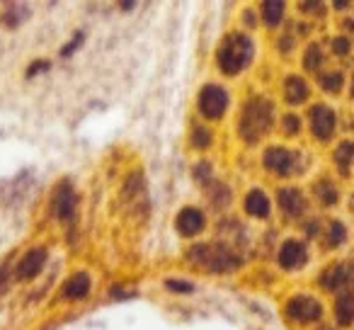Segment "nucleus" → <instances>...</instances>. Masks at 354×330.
Listing matches in <instances>:
<instances>
[{"label": "nucleus", "mask_w": 354, "mask_h": 330, "mask_svg": "<svg viewBox=\"0 0 354 330\" xmlns=\"http://www.w3.org/2000/svg\"><path fill=\"white\" fill-rule=\"evenodd\" d=\"M252 56V42L248 35H231L223 39L218 49V66L226 75L241 73Z\"/></svg>", "instance_id": "nucleus-1"}, {"label": "nucleus", "mask_w": 354, "mask_h": 330, "mask_svg": "<svg viewBox=\"0 0 354 330\" xmlns=\"http://www.w3.org/2000/svg\"><path fill=\"white\" fill-rule=\"evenodd\" d=\"M272 124V107L270 102H265V100H250L245 107V112H243V119H241V134L245 141L255 143L257 138L262 136V134L270 129Z\"/></svg>", "instance_id": "nucleus-2"}, {"label": "nucleus", "mask_w": 354, "mask_h": 330, "mask_svg": "<svg viewBox=\"0 0 354 330\" xmlns=\"http://www.w3.org/2000/svg\"><path fill=\"white\" fill-rule=\"evenodd\" d=\"M189 260H192L197 267H204V270H212V272H226V270H233V267L241 265V260L221 246L192 248V250H189Z\"/></svg>", "instance_id": "nucleus-3"}, {"label": "nucleus", "mask_w": 354, "mask_h": 330, "mask_svg": "<svg viewBox=\"0 0 354 330\" xmlns=\"http://www.w3.org/2000/svg\"><path fill=\"white\" fill-rule=\"evenodd\" d=\"M228 107V95L223 88L218 85H207L199 95V109H202L204 117L209 119H218Z\"/></svg>", "instance_id": "nucleus-4"}, {"label": "nucleus", "mask_w": 354, "mask_h": 330, "mask_svg": "<svg viewBox=\"0 0 354 330\" xmlns=\"http://www.w3.org/2000/svg\"><path fill=\"white\" fill-rule=\"evenodd\" d=\"M310 131H313V136L320 138V141H328L335 134L333 109L325 107V104H315V107L310 109Z\"/></svg>", "instance_id": "nucleus-5"}, {"label": "nucleus", "mask_w": 354, "mask_h": 330, "mask_svg": "<svg viewBox=\"0 0 354 330\" xmlns=\"http://www.w3.org/2000/svg\"><path fill=\"white\" fill-rule=\"evenodd\" d=\"M265 165H267V170H272V173H277V175H289V173H294L296 156L281 146H272L265 151Z\"/></svg>", "instance_id": "nucleus-6"}, {"label": "nucleus", "mask_w": 354, "mask_h": 330, "mask_svg": "<svg viewBox=\"0 0 354 330\" xmlns=\"http://www.w3.org/2000/svg\"><path fill=\"white\" fill-rule=\"evenodd\" d=\"M286 315H289L291 320H304V323H308V320L320 318V304L308 299V296H296V299H291L289 306H286Z\"/></svg>", "instance_id": "nucleus-7"}, {"label": "nucleus", "mask_w": 354, "mask_h": 330, "mask_svg": "<svg viewBox=\"0 0 354 330\" xmlns=\"http://www.w3.org/2000/svg\"><path fill=\"white\" fill-rule=\"evenodd\" d=\"M75 202H78V197H75L71 183H61L59 190H56V194H54L56 217H59L61 221H68V219L75 214Z\"/></svg>", "instance_id": "nucleus-8"}, {"label": "nucleus", "mask_w": 354, "mask_h": 330, "mask_svg": "<svg viewBox=\"0 0 354 330\" xmlns=\"http://www.w3.org/2000/svg\"><path fill=\"white\" fill-rule=\"evenodd\" d=\"M44 262H46V250L44 248H35V250H30L20 260V265H17V277H20V279H35V277L44 270Z\"/></svg>", "instance_id": "nucleus-9"}, {"label": "nucleus", "mask_w": 354, "mask_h": 330, "mask_svg": "<svg viewBox=\"0 0 354 330\" xmlns=\"http://www.w3.org/2000/svg\"><path fill=\"white\" fill-rule=\"evenodd\" d=\"M177 231H180V236H197L199 231L204 228V214L199 212V209H183V212L177 214V221H175Z\"/></svg>", "instance_id": "nucleus-10"}, {"label": "nucleus", "mask_w": 354, "mask_h": 330, "mask_svg": "<svg viewBox=\"0 0 354 330\" xmlns=\"http://www.w3.org/2000/svg\"><path fill=\"white\" fill-rule=\"evenodd\" d=\"M306 262V248L304 243H296V241H286L279 250V265L284 270H296Z\"/></svg>", "instance_id": "nucleus-11"}, {"label": "nucleus", "mask_w": 354, "mask_h": 330, "mask_svg": "<svg viewBox=\"0 0 354 330\" xmlns=\"http://www.w3.org/2000/svg\"><path fill=\"white\" fill-rule=\"evenodd\" d=\"M349 282V265H333L328 267V270L320 275V284L325 286V289H339L342 284H347Z\"/></svg>", "instance_id": "nucleus-12"}, {"label": "nucleus", "mask_w": 354, "mask_h": 330, "mask_svg": "<svg viewBox=\"0 0 354 330\" xmlns=\"http://www.w3.org/2000/svg\"><path fill=\"white\" fill-rule=\"evenodd\" d=\"M279 204L286 214L291 217H299L304 212V197L296 187H286V190H279Z\"/></svg>", "instance_id": "nucleus-13"}, {"label": "nucleus", "mask_w": 354, "mask_h": 330, "mask_svg": "<svg viewBox=\"0 0 354 330\" xmlns=\"http://www.w3.org/2000/svg\"><path fill=\"white\" fill-rule=\"evenodd\" d=\"M90 291V277L85 275V272H78V275H73L68 282H66L64 286V296L66 299H83V296H88Z\"/></svg>", "instance_id": "nucleus-14"}, {"label": "nucleus", "mask_w": 354, "mask_h": 330, "mask_svg": "<svg viewBox=\"0 0 354 330\" xmlns=\"http://www.w3.org/2000/svg\"><path fill=\"white\" fill-rule=\"evenodd\" d=\"M245 212L250 214V217L265 219L267 214H270V199L265 197V192L252 190V192L245 197Z\"/></svg>", "instance_id": "nucleus-15"}, {"label": "nucleus", "mask_w": 354, "mask_h": 330, "mask_svg": "<svg viewBox=\"0 0 354 330\" xmlns=\"http://www.w3.org/2000/svg\"><path fill=\"white\" fill-rule=\"evenodd\" d=\"M306 98H308V85H306V80L299 78V75L286 78V100H289L291 104H301Z\"/></svg>", "instance_id": "nucleus-16"}, {"label": "nucleus", "mask_w": 354, "mask_h": 330, "mask_svg": "<svg viewBox=\"0 0 354 330\" xmlns=\"http://www.w3.org/2000/svg\"><path fill=\"white\" fill-rule=\"evenodd\" d=\"M335 315H337V320H339V325L342 328H347L349 323H352V315H354V301H352V296L349 294H344L342 299L335 304Z\"/></svg>", "instance_id": "nucleus-17"}, {"label": "nucleus", "mask_w": 354, "mask_h": 330, "mask_svg": "<svg viewBox=\"0 0 354 330\" xmlns=\"http://www.w3.org/2000/svg\"><path fill=\"white\" fill-rule=\"evenodd\" d=\"M281 15H284V3H277V0H267V3H262V17H265V22L270 27L279 25Z\"/></svg>", "instance_id": "nucleus-18"}, {"label": "nucleus", "mask_w": 354, "mask_h": 330, "mask_svg": "<svg viewBox=\"0 0 354 330\" xmlns=\"http://www.w3.org/2000/svg\"><path fill=\"white\" fill-rule=\"evenodd\" d=\"M352 153H354V146L349 141H344L342 146L335 151V163L339 165V173L342 175H349V165H352Z\"/></svg>", "instance_id": "nucleus-19"}, {"label": "nucleus", "mask_w": 354, "mask_h": 330, "mask_svg": "<svg viewBox=\"0 0 354 330\" xmlns=\"http://www.w3.org/2000/svg\"><path fill=\"white\" fill-rule=\"evenodd\" d=\"M347 241V228H344L342 221H333L330 223V236H328V243L330 246H342Z\"/></svg>", "instance_id": "nucleus-20"}, {"label": "nucleus", "mask_w": 354, "mask_h": 330, "mask_svg": "<svg viewBox=\"0 0 354 330\" xmlns=\"http://www.w3.org/2000/svg\"><path fill=\"white\" fill-rule=\"evenodd\" d=\"M27 17V8H8L6 12H3V22H6L8 27H17L20 25V20H25Z\"/></svg>", "instance_id": "nucleus-21"}, {"label": "nucleus", "mask_w": 354, "mask_h": 330, "mask_svg": "<svg viewBox=\"0 0 354 330\" xmlns=\"http://www.w3.org/2000/svg\"><path fill=\"white\" fill-rule=\"evenodd\" d=\"M315 192H318V197L323 199V204H335V199H337V190H335V185H330L328 180H323V183H318V187H315Z\"/></svg>", "instance_id": "nucleus-22"}, {"label": "nucleus", "mask_w": 354, "mask_h": 330, "mask_svg": "<svg viewBox=\"0 0 354 330\" xmlns=\"http://www.w3.org/2000/svg\"><path fill=\"white\" fill-rule=\"evenodd\" d=\"M320 59H323V56H320V46L318 44H310L308 46V51H306V59H304V66L308 71H315L320 66Z\"/></svg>", "instance_id": "nucleus-23"}, {"label": "nucleus", "mask_w": 354, "mask_h": 330, "mask_svg": "<svg viewBox=\"0 0 354 330\" xmlns=\"http://www.w3.org/2000/svg\"><path fill=\"white\" fill-rule=\"evenodd\" d=\"M192 143L197 148H207L209 143H212V134H209L207 127H194L192 131Z\"/></svg>", "instance_id": "nucleus-24"}, {"label": "nucleus", "mask_w": 354, "mask_h": 330, "mask_svg": "<svg viewBox=\"0 0 354 330\" xmlns=\"http://www.w3.org/2000/svg\"><path fill=\"white\" fill-rule=\"evenodd\" d=\"M323 88L328 90V93H337V90L342 88V73H328V75H323Z\"/></svg>", "instance_id": "nucleus-25"}, {"label": "nucleus", "mask_w": 354, "mask_h": 330, "mask_svg": "<svg viewBox=\"0 0 354 330\" xmlns=\"http://www.w3.org/2000/svg\"><path fill=\"white\" fill-rule=\"evenodd\" d=\"M165 284H167V289H170V291H185V294L194 289V286L189 284V282H185V279H167Z\"/></svg>", "instance_id": "nucleus-26"}, {"label": "nucleus", "mask_w": 354, "mask_h": 330, "mask_svg": "<svg viewBox=\"0 0 354 330\" xmlns=\"http://www.w3.org/2000/svg\"><path fill=\"white\" fill-rule=\"evenodd\" d=\"M333 51L337 56H347L349 51V39H344V37H337V39H333Z\"/></svg>", "instance_id": "nucleus-27"}, {"label": "nucleus", "mask_w": 354, "mask_h": 330, "mask_svg": "<svg viewBox=\"0 0 354 330\" xmlns=\"http://www.w3.org/2000/svg\"><path fill=\"white\" fill-rule=\"evenodd\" d=\"M284 124H286V134H296V131H299V117H294V114H286Z\"/></svg>", "instance_id": "nucleus-28"}, {"label": "nucleus", "mask_w": 354, "mask_h": 330, "mask_svg": "<svg viewBox=\"0 0 354 330\" xmlns=\"http://www.w3.org/2000/svg\"><path fill=\"white\" fill-rule=\"evenodd\" d=\"M80 42H83V35H80V32H78V35L73 37V42H71V44H66L64 49H61V54H64V56H71V54H73V51H75V46L80 44Z\"/></svg>", "instance_id": "nucleus-29"}, {"label": "nucleus", "mask_w": 354, "mask_h": 330, "mask_svg": "<svg viewBox=\"0 0 354 330\" xmlns=\"http://www.w3.org/2000/svg\"><path fill=\"white\" fill-rule=\"evenodd\" d=\"M46 68H49V61H37V64H32V68L27 71V75L32 78V75L41 73V71H46Z\"/></svg>", "instance_id": "nucleus-30"}, {"label": "nucleus", "mask_w": 354, "mask_h": 330, "mask_svg": "<svg viewBox=\"0 0 354 330\" xmlns=\"http://www.w3.org/2000/svg\"><path fill=\"white\" fill-rule=\"evenodd\" d=\"M194 178H197V180H207L209 178V163H199V168L194 170Z\"/></svg>", "instance_id": "nucleus-31"}]
</instances>
